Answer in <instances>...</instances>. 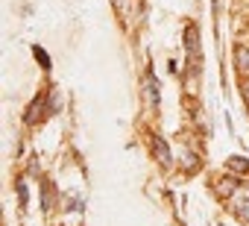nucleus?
<instances>
[{
  "label": "nucleus",
  "mask_w": 249,
  "mask_h": 226,
  "mask_svg": "<svg viewBox=\"0 0 249 226\" xmlns=\"http://www.w3.org/2000/svg\"><path fill=\"white\" fill-rule=\"evenodd\" d=\"M33 53H36V59H38V62H41V65H44V68H50V59H47V53H44V50H41V47H36V50H33Z\"/></svg>",
  "instance_id": "9"
},
{
  "label": "nucleus",
  "mask_w": 249,
  "mask_h": 226,
  "mask_svg": "<svg viewBox=\"0 0 249 226\" xmlns=\"http://www.w3.org/2000/svg\"><path fill=\"white\" fill-rule=\"evenodd\" d=\"M234 191H237V182H234L231 176H226V179L217 182V194H220V197H231Z\"/></svg>",
  "instance_id": "7"
},
{
  "label": "nucleus",
  "mask_w": 249,
  "mask_h": 226,
  "mask_svg": "<svg viewBox=\"0 0 249 226\" xmlns=\"http://www.w3.org/2000/svg\"><path fill=\"white\" fill-rule=\"evenodd\" d=\"M231 208H234V214H237L243 223H249V200H246V197H237V200L231 203Z\"/></svg>",
  "instance_id": "6"
},
{
  "label": "nucleus",
  "mask_w": 249,
  "mask_h": 226,
  "mask_svg": "<svg viewBox=\"0 0 249 226\" xmlns=\"http://www.w3.org/2000/svg\"><path fill=\"white\" fill-rule=\"evenodd\" d=\"M226 168H229V170H234V173L249 176V162H246L243 156H229V159H226Z\"/></svg>",
  "instance_id": "4"
},
{
  "label": "nucleus",
  "mask_w": 249,
  "mask_h": 226,
  "mask_svg": "<svg viewBox=\"0 0 249 226\" xmlns=\"http://www.w3.org/2000/svg\"><path fill=\"white\" fill-rule=\"evenodd\" d=\"M153 147H156L159 162H161L164 168H170V147H167V141H164V138H159V135H153Z\"/></svg>",
  "instance_id": "3"
},
{
  "label": "nucleus",
  "mask_w": 249,
  "mask_h": 226,
  "mask_svg": "<svg viewBox=\"0 0 249 226\" xmlns=\"http://www.w3.org/2000/svg\"><path fill=\"white\" fill-rule=\"evenodd\" d=\"M234 62H237L240 74H249V47H237L234 50Z\"/></svg>",
  "instance_id": "5"
},
{
  "label": "nucleus",
  "mask_w": 249,
  "mask_h": 226,
  "mask_svg": "<svg viewBox=\"0 0 249 226\" xmlns=\"http://www.w3.org/2000/svg\"><path fill=\"white\" fill-rule=\"evenodd\" d=\"M182 168H188V170L194 173V170H199V159H196L191 150H185V156H182Z\"/></svg>",
  "instance_id": "8"
},
{
  "label": "nucleus",
  "mask_w": 249,
  "mask_h": 226,
  "mask_svg": "<svg viewBox=\"0 0 249 226\" xmlns=\"http://www.w3.org/2000/svg\"><path fill=\"white\" fill-rule=\"evenodd\" d=\"M144 97H147V103L156 109L159 106V88H156V76H153V71H147V76H144Z\"/></svg>",
  "instance_id": "2"
},
{
  "label": "nucleus",
  "mask_w": 249,
  "mask_h": 226,
  "mask_svg": "<svg viewBox=\"0 0 249 226\" xmlns=\"http://www.w3.org/2000/svg\"><path fill=\"white\" fill-rule=\"evenodd\" d=\"M185 47H188L191 59H199V30H196V24L185 27Z\"/></svg>",
  "instance_id": "1"
}]
</instances>
